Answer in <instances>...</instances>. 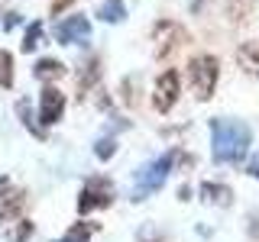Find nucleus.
<instances>
[{"mask_svg": "<svg viewBox=\"0 0 259 242\" xmlns=\"http://www.w3.org/2000/svg\"><path fill=\"white\" fill-rule=\"evenodd\" d=\"M29 236H32V223L20 216V220H16V226L10 229V242H26Z\"/></svg>", "mask_w": 259, "mask_h": 242, "instance_id": "412c9836", "label": "nucleus"}, {"mask_svg": "<svg viewBox=\"0 0 259 242\" xmlns=\"http://www.w3.org/2000/svg\"><path fill=\"white\" fill-rule=\"evenodd\" d=\"M97 20H104V23H123L126 20V4H123V0H104V4L97 7Z\"/></svg>", "mask_w": 259, "mask_h": 242, "instance_id": "2eb2a0df", "label": "nucleus"}, {"mask_svg": "<svg viewBox=\"0 0 259 242\" xmlns=\"http://www.w3.org/2000/svg\"><path fill=\"white\" fill-rule=\"evenodd\" d=\"M29 197L26 191L20 188V184H13L10 177H0V223H16L23 216V210H26Z\"/></svg>", "mask_w": 259, "mask_h": 242, "instance_id": "423d86ee", "label": "nucleus"}, {"mask_svg": "<svg viewBox=\"0 0 259 242\" xmlns=\"http://www.w3.org/2000/svg\"><path fill=\"white\" fill-rule=\"evenodd\" d=\"M16 116L23 119V126H26L29 133L36 136V139H46V126L32 119V113H29V100H20V103H16Z\"/></svg>", "mask_w": 259, "mask_h": 242, "instance_id": "f3484780", "label": "nucleus"}, {"mask_svg": "<svg viewBox=\"0 0 259 242\" xmlns=\"http://www.w3.org/2000/svg\"><path fill=\"white\" fill-rule=\"evenodd\" d=\"M0 87H13V55L0 48Z\"/></svg>", "mask_w": 259, "mask_h": 242, "instance_id": "6ab92c4d", "label": "nucleus"}, {"mask_svg": "<svg viewBox=\"0 0 259 242\" xmlns=\"http://www.w3.org/2000/svg\"><path fill=\"white\" fill-rule=\"evenodd\" d=\"M217 78H221V62L214 55H194L188 62V84L198 100H210L214 97Z\"/></svg>", "mask_w": 259, "mask_h": 242, "instance_id": "7ed1b4c3", "label": "nucleus"}, {"mask_svg": "<svg viewBox=\"0 0 259 242\" xmlns=\"http://www.w3.org/2000/svg\"><path fill=\"white\" fill-rule=\"evenodd\" d=\"M97 232V223H75L68 232H65L62 239H55V242H91V236Z\"/></svg>", "mask_w": 259, "mask_h": 242, "instance_id": "dca6fc26", "label": "nucleus"}, {"mask_svg": "<svg viewBox=\"0 0 259 242\" xmlns=\"http://www.w3.org/2000/svg\"><path fill=\"white\" fill-rule=\"evenodd\" d=\"M249 174H253V177H256V181H259V155L253 158V165H249Z\"/></svg>", "mask_w": 259, "mask_h": 242, "instance_id": "393cba45", "label": "nucleus"}, {"mask_svg": "<svg viewBox=\"0 0 259 242\" xmlns=\"http://www.w3.org/2000/svg\"><path fill=\"white\" fill-rule=\"evenodd\" d=\"M237 62L249 78H259V39H249L237 48Z\"/></svg>", "mask_w": 259, "mask_h": 242, "instance_id": "f8f14e48", "label": "nucleus"}, {"mask_svg": "<svg viewBox=\"0 0 259 242\" xmlns=\"http://www.w3.org/2000/svg\"><path fill=\"white\" fill-rule=\"evenodd\" d=\"M113 204V181L104 174H91L84 188L78 194V213H94V210H107Z\"/></svg>", "mask_w": 259, "mask_h": 242, "instance_id": "39448f33", "label": "nucleus"}, {"mask_svg": "<svg viewBox=\"0 0 259 242\" xmlns=\"http://www.w3.org/2000/svg\"><path fill=\"white\" fill-rule=\"evenodd\" d=\"M16 26H20V13H7V16H4V29L10 32V29H16Z\"/></svg>", "mask_w": 259, "mask_h": 242, "instance_id": "b1692460", "label": "nucleus"}, {"mask_svg": "<svg viewBox=\"0 0 259 242\" xmlns=\"http://www.w3.org/2000/svg\"><path fill=\"white\" fill-rule=\"evenodd\" d=\"M62 113H65V94L55 84H46V91L39 94V123L52 126L62 119Z\"/></svg>", "mask_w": 259, "mask_h": 242, "instance_id": "6e6552de", "label": "nucleus"}, {"mask_svg": "<svg viewBox=\"0 0 259 242\" xmlns=\"http://www.w3.org/2000/svg\"><path fill=\"white\" fill-rule=\"evenodd\" d=\"M62 75H65V65L59 58H39L36 68H32V78H36V81H46V84L59 81Z\"/></svg>", "mask_w": 259, "mask_h": 242, "instance_id": "ddd939ff", "label": "nucleus"}, {"mask_svg": "<svg viewBox=\"0 0 259 242\" xmlns=\"http://www.w3.org/2000/svg\"><path fill=\"white\" fill-rule=\"evenodd\" d=\"M175 165H194V158L185 155L182 149H168L162 158L149 161V165H143L140 171H136V184H133V197H130V200H133V204H143L149 194L162 191V184L168 181V174H172Z\"/></svg>", "mask_w": 259, "mask_h": 242, "instance_id": "f03ea898", "label": "nucleus"}, {"mask_svg": "<svg viewBox=\"0 0 259 242\" xmlns=\"http://www.w3.org/2000/svg\"><path fill=\"white\" fill-rule=\"evenodd\" d=\"M97 81H101V58L91 55V58L81 65V75H78V100L81 103L91 97V91L97 87Z\"/></svg>", "mask_w": 259, "mask_h": 242, "instance_id": "9d476101", "label": "nucleus"}, {"mask_svg": "<svg viewBox=\"0 0 259 242\" xmlns=\"http://www.w3.org/2000/svg\"><path fill=\"white\" fill-rule=\"evenodd\" d=\"M201 197H204V204L224 207V210L233 204V191L227 188V184H217V181H204V184H201Z\"/></svg>", "mask_w": 259, "mask_h": 242, "instance_id": "9b49d317", "label": "nucleus"}, {"mask_svg": "<svg viewBox=\"0 0 259 242\" xmlns=\"http://www.w3.org/2000/svg\"><path fill=\"white\" fill-rule=\"evenodd\" d=\"M249 142H253V129L246 123L227 116L210 119V155L217 165H240L249 152Z\"/></svg>", "mask_w": 259, "mask_h": 242, "instance_id": "f257e3e1", "label": "nucleus"}, {"mask_svg": "<svg viewBox=\"0 0 259 242\" xmlns=\"http://www.w3.org/2000/svg\"><path fill=\"white\" fill-rule=\"evenodd\" d=\"M178 94H182V78H178L175 68L162 71L159 81H156V91H152V107L159 113H168L178 103Z\"/></svg>", "mask_w": 259, "mask_h": 242, "instance_id": "0eeeda50", "label": "nucleus"}, {"mask_svg": "<svg viewBox=\"0 0 259 242\" xmlns=\"http://www.w3.org/2000/svg\"><path fill=\"white\" fill-rule=\"evenodd\" d=\"M140 242H168V239L162 236L156 226H143V229H140Z\"/></svg>", "mask_w": 259, "mask_h": 242, "instance_id": "4be33fe9", "label": "nucleus"}, {"mask_svg": "<svg viewBox=\"0 0 259 242\" xmlns=\"http://www.w3.org/2000/svg\"><path fill=\"white\" fill-rule=\"evenodd\" d=\"M224 10H227V20L230 23H246L256 10V0H227Z\"/></svg>", "mask_w": 259, "mask_h": 242, "instance_id": "4468645a", "label": "nucleus"}, {"mask_svg": "<svg viewBox=\"0 0 259 242\" xmlns=\"http://www.w3.org/2000/svg\"><path fill=\"white\" fill-rule=\"evenodd\" d=\"M185 42H188V29L175 20H159L152 26V55L162 58H172L175 52H182Z\"/></svg>", "mask_w": 259, "mask_h": 242, "instance_id": "20e7f679", "label": "nucleus"}, {"mask_svg": "<svg viewBox=\"0 0 259 242\" xmlns=\"http://www.w3.org/2000/svg\"><path fill=\"white\" fill-rule=\"evenodd\" d=\"M71 4H75V0H52V16H62Z\"/></svg>", "mask_w": 259, "mask_h": 242, "instance_id": "5701e85b", "label": "nucleus"}, {"mask_svg": "<svg viewBox=\"0 0 259 242\" xmlns=\"http://www.w3.org/2000/svg\"><path fill=\"white\" fill-rule=\"evenodd\" d=\"M113 152H117V139H113V136H104V139H97V145H94V155L101 158V161L113 158Z\"/></svg>", "mask_w": 259, "mask_h": 242, "instance_id": "aec40b11", "label": "nucleus"}, {"mask_svg": "<svg viewBox=\"0 0 259 242\" xmlns=\"http://www.w3.org/2000/svg\"><path fill=\"white\" fill-rule=\"evenodd\" d=\"M39 45H42V23L36 20V23H32V26L26 29V36H23V45H20V48L29 55L32 48H39Z\"/></svg>", "mask_w": 259, "mask_h": 242, "instance_id": "a211bd4d", "label": "nucleus"}, {"mask_svg": "<svg viewBox=\"0 0 259 242\" xmlns=\"http://www.w3.org/2000/svg\"><path fill=\"white\" fill-rule=\"evenodd\" d=\"M0 16H4V13H0Z\"/></svg>", "mask_w": 259, "mask_h": 242, "instance_id": "bb28decb", "label": "nucleus"}, {"mask_svg": "<svg viewBox=\"0 0 259 242\" xmlns=\"http://www.w3.org/2000/svg\"><path fill=\"white\" fill-rule=\"evenodd\" d=\"M204 10V0H191V13H201Z\"/></svg>", "mask_w": 259, "mask_h": 242, "instance_id": "a878e982", "label": "nucleus"}, {"mask_svg": "<svg viewBox=\"0 0 259 242\" xmlns=\"http://www.w3.org/2000/svg\"><path fill=\"white\" fill-rule=\"evenodd\" d=\"M88 36H91L88 16H65L59 26H55V42H62V45H78V42H84Z\"/></svg>", "mask_w": 259, "mask_h": 242, "instance_id": "1a4fd4ad", "label": "nucleus"}]
</instances>
